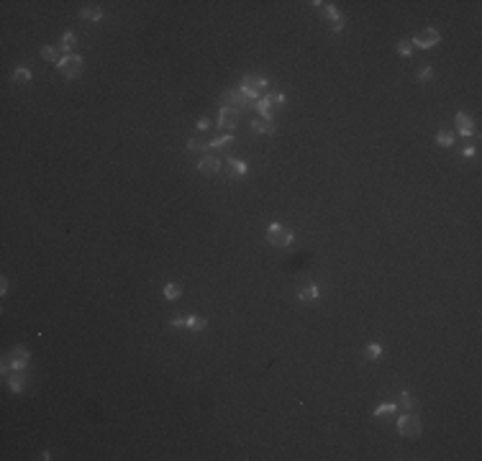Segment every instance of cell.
Returning a JSON list of instances; mask_svg holds the SVG:
<instances>
[{
	"label": "cell",
	"mask_w": 482,
	"mask_h": 461,
	"mask_svg": "<svg viewBox=\"0 0 482 461\" xmlns=\"http://www.w3.org/2000/svg\"><path fill=\"white\" fill-rule=\"evenodd\" d=\"M241 93H244L249 100H262L264 95H267V79L262 77V75H246L244 79H241Z\"/></svg>",
	"instance_id": "cell-1"
},
{
	"label": "cell",
	"mask_w": 482,
	"mask_h": 461,
	"mask_svg": "<svg viewBox=\"0 0 482 461\" xmlns=\"http://www.w3.org/2000/svg\"><path fill=\"white\" fill-rule=\"evenodd\" d=\"M267 244L275 246V249H285L293 244V230L285 228L282 223H272L267 228Z\"/></svg>",
	"instance_id": "cell-2"
},
{
	"label": "cell",
	"mask_w": 482,
	"mask_h": 461,
	"mask_svg": "<svg viewBox=\"0 0 482 461\" xmlns=\"http://www.w3.org/2000/svg\"><path fill=\"white\" fill-rule=\"evenodd\" d=\"M236 108L239 113H244L246 108H252V100H249L244 93H241V87H231L223 93V97H221V108Z\"/></svg>",
	"instance_id": "cell-3"
},
{
	"label": "cell",
	"mask_w": 482,
	"mask_h": 461,
	"mask_svg": "<svg viewBox=\"0 0 482 461\" xmlns=\"http://www.w3.org/2000/svg\"><path fill=\"white\" fill-rule=\"evenodd\" d=\"M398 430H400V436H405V438H418L421 430H423V423H421L418 415L405 413V415H398Z\"/></svg>",
	"instance_id": "cell-4"
},
{
	"label": "cell",
	"mask_w": 482,
	"mask_h": 461,
	"mask_svg": "<svg viewBox=\"0 0 482 461\" xmlns=\"http://www.w3.org/2000/svg\"><path fill=\"white\" fill-rule=\"evenodd\" d=\"M59 72H62L67 79H77L80 75H82V57L80 54H67L62 57V62L57 64Z\"/></svg>",
	"instance_id": "cell-5"
},
{
	"label": "cell",
	"mask_w": 482,
	"mask_h": 461,
	"mask_svg": "<svg viewBox=\"0 0 482 461\" xmlns=\"http://www.w3.org/2000/svg\"><path fill=\"white\" fill-rule=\"evenodd\" d=\"M8 362H11V372H26V369H28V362H31V354H28L26 346H13V348H11V356H8Z\"/></svg>",
	"instance_id": "cell-6"
},
{
	"label": "cell",
	"mask_w": 482,
	"mask_h": 461,
	"mask_svg": "<svg viewBox=\"0 0 482 461\" xmlns=\"http://www.w3.org/2000/svg\"><path fill=\"white\" fill-rule=\"evenodd\" d=\"M239 118H241V113L236 108H221V113H218V128L221 131H226V134H231L234 128L239 126Z\"/></svg>",
	"instance_id": "cell-7"
},
{
	"label": "cell",
	"mask_w": 482,
	"mask_h": 461,
	"mask_svg": "<svg viewBox=\"0 0 482 461\" xmlns=\"http://www.w3.org/2000/svg\"><path fill=\"white\" fill-rule=\"evenodd\" d=\"M441 41V34L436 31V28H426V31H421L413 36V46H421V49H434L436 44Z\"/></svg>",
	"instance_id": "cell-8"
},
{
	"label": "cell",
	"mask_w": 482,
	"mask_h": 461,
	"mask_svg": "<svg viewBox=\"0 0 482 461\" xmlns=\"http://www.w3.org/2000/svg\"><path fill=\"white\" fill-rule=\"evenodd\" d=\"M198 169H200V174L213 177V174H221L223 164H221V159H216V156H205V159H200L198 162Z\"/></svg>",
	"instance_id": "cell-9"
},
{
	"label": "cell",
	"mask_w": 482,
	"mask_h": 461,
	"mask_svg": "<svg viewBox=\"0 0 482 461\" xmlns=\"http://www.w3.org/2000/svg\"><path fill=\"white\" fill-rule=\"evenodd\" d=\"M8 387H11L13 395H23V387H26L23 372H11V374H8Z\"/></svg>",
	"instance_id": "cell-10"
},
{
	"label": "cell",
	"mask_w": 482,
	"mask_h": 461,
	"mask_svg": "<svg viewBox=\"0 0 482 461\" xmlns=\"http://www.w3.org/2000/svg\"><path fill=\"white\" fill-rule=\"evenodd\" d=\"M457 128L462 136H472L475 134V123H472V118L467 113H457Z\"/></svg>",
	"instance_id": "cell-11"
},
{
	"label": "cell",
	"mask_w": 482,
	"mask_h": 461,
	"mask_svg": "<svg viewBox=\"0 0 482 461\" xmlns=\"http://www.w3.org/2000/svg\"><path fill=\"white\" fill-rule=\"evenodd\" d=\"M80 18H82V21H100V18H103V8H100V5H85L82 8V11H80Z\"/></svg>",
	"instance_id": "cell-12"
},
{
	"label": "cell",
	"mask_w": 482,
	"mask_h": 461,
	"mask_svg": "<svg viewBox=\"0 0 482 461\" xmlns=\"http://www.w3.org/2000/svg\"><path fill=\"white\" fill-rule=\"evenodd\" d=\"M298 297L303 300V303H313V300L321 297V289H318L316 285H305V287L298 289Z\"/></svg>",
	"instance_id": "cell-13"
},
{
	"label": "cell",
	"mask_w": 482,
	"mask_h": 461,
	"mask_svg": "<svg viewBox=\"0 0 482 461\" xmlns=\"http://www.w3.org/2000/svg\"><path fill=\"white\" fill-rule=\"evenodd\" d=\"M313 5L318 8V11H323V13H326L334 23H341V21H344V18H341V13L336 11V5H334V3H318V0H316Z\"/></svg>",
	"instance_id": "cell-14"
},
{
	"label": "cell",
	"mask_w": 482,
	"mask_h": 461,
	"mask_svg": "<svg viewBox=\"0 0 482 461\" xmlns=\"http://www.w3.org/2000/svg\"><path fill=\"white\" fill-rule=\"evenodd\" d=\"M395 413H398V405H393V403H385V405H380V407L375 410L372 415H375L377 420H390V418H393Z\"/></svg>",
	"instance_id": "cell-15"
},
{
	"label": "cell",
	"mask_w": 482,
	"mask_h": 461,
	"mask_svg": "<svg viewBox=\"0 0 482 461\" xmlns=\"http://www.w3.org/2000/svg\"><path fill=\"white\" fill-rule=\"evenodd\" d=\"M257 110H259V113H262V118H264V121H269V123H272V115H275V108H272V103H269V97L264 95L262 100H259V103H257Z\"/></svg>",
	"instance_id": "cell-16"
},
{
	"label": "cell",
	"mask_w": 482,
	"mask_h": 461,
	"mask_svg": "<svg viewBox=\"0 0 482 461\" xmlns=\"http://www.w3.org/2000/svg\"><path fill=\"white\" fill-rule=\"evenodd\" d=\"M252 131L254 134H264V136H272L275 134V126L264 121V118H259V121H252Z\"/></svg>",
	"instance_id": "cell-17"
},
{
	"label": "cell",
	"mask_w": 482,
	"mask_h": 461,
	"mask_svg": "<svg viewBox=\"0 0 482 461\" xmlns=\"http://www.w3.org/2000/svg\"><path fill=\"white\" fill-rule=\"evenodd\" d=\"M180 295H182V285H180V282H169V285H164V297L169 300V303L180 300Z\"/></svg>",
	"instance_id": "cell-18"
},
{
	"label": "cell",
	"mask_w": 482,
	"mask_h": 461,
	"mask_svg": "<svg viewBox=\"0 0 482 461\" xmlns=\"http://www.w3.org/2000/svg\"><path fill=\"white\" fill-rule=\"evenodd\" d=\"M13 82H18V85H28V82H31V69H28V67H16V72H13Z\"/></svg>",
	"instance_id": "cell-19"
},
{
	"label": "cell",
	"mask_w": 482,
	"mask_h": 461,
	"mask_svg": "<svg viewBox=\"0 0 482 461\" xmlns=\"http://www.w3.org/2000/svg\"><path fill=\"white\" fill-rule=\"evenodd\" d=\"M226 164L231 167V177H244V174L249 172V169H246V164H244V162H239V159H234V156H231Z\"/></svg>",
	"instance_id": "cell-20"
},
{
	"label": "cell",
	"mask_w": 482,
	"mask_h": 461,
	"mask_svg": "<svg viewBox=\"0 0 482 461\" xmlns=\"http://www.w3.org/2000/svg\"><path fill=\"white\" fill-rule=\"evenodd\" d=\"M185 328H190V330H205L208 328V320L205 318H198V315H190V318H185Z\"/></svg>",
	"instance_id": "cell-21"
},
{
	"label": "cell",
	"mask_w": 482,
	"mask_h": 461,
	"mask_svg": "<svg viewBox=\"0 0 482 461\" xmlns=\"http://www.w3.org/2000/svg\"><path fill=\"white\" fill-rule=\"evenodd\" d=\"M77 46V36L72 34V31H67L64 36H62V41H59V49H62V52H69V54H72V49Z\"/></svg>",
	"instance_id": "cell-22"
},
{
	"label": "cell",
	"mask_w": 482,
	"mask_h": 461,
	"mask_svg": "<svg viewBox=\"0 0 482 461\" xmlns=\"http://www.w3.org/2000/svg\"><path fill=\"white\" fill-rule=\"evenodd\" d=\"M59 52H62V49H59V46H44L41 49V57L46 59V62H62V57H59Z\"/></svg>",
	"instance_id": "cell-23"
},
{
	"label": "cell",
	"mask_w": 482,
	"mask_h": 461,
	"mask_svg": "<svg viewBox=\"0 0 482 461\" xmlns=\"http://www.w3.org/2000/svg\"><path fill=\"white\" fill-rule=\"evenodd\" d=\"M228 144H234V134H223V136L213 138V141L208 144V149H223V146H228Z\"/></svg>",
	"instance_id": "cell-24"
},
{
	"label": "cell",
	"mask_w": 482,
	"mask_h": 461,
	"mask_svg": "<svg viewBox=\"0 0 482 461\" xmlns=\"http://www.w3.org/2000/svg\"><path fill=\"white\" fill-rule=\"evenodd\" d=\"M380 356H382V346H380V344H369L364 348V359H369V362H377Z\"/></svg>",
	"instance_id": "cell-25"
},
{
	"label": "cell",
	"mask_w": 482,
	"mask_h": 461,
	"mask_svg": "<svg viewBox=\"0 0 482 461\" xmlns=\"http://www.w3.org/2000/svg\"><path fill=\"white\" fill-rule=\"evenodd\" d=\"M436 144L439 146H451V144H454V134H449V131L441 128V131L436 134Z\"/></svg>",
	"instance_id": "cell-26"
},
{
	"label": "cell",
	"mask_w": 482,
	"mask_h": 461,
	"mask_svg": "<svg viewBox=\"0 0 482 461\" xmlns=\"http://www.w3.org/2000/svg\"><path fill=\"white\" fill-rule=\"evenodd\" d=\"M200 149H208V144L200 141V136H193V138L187 141V152H200Z\"/></svg>",
	"instance_id": "cell-27"
},
{
	"label": "cell",
	"mask_w": 482,
	"mask_h": 461,
	"mask_svg": "<svg viewBox=\"0 0 482 461\" xmlns=\"http://www.w3.org/2000/svg\"><path fill=\"white\" fill-rule=\"evenodd\" d=\"M267 97H269V103H272V108L275 105H285V93H267Z\"/></svg>",
	"instance_id": "cell-28"
},
{
	"label": "cell",
	"mask_w": 482,
	"mask_h": 461,
	"mask_svg": "<svg viewBox=\"0 0 482 461\" xmlns=\"http://www.w3.org/2000/svg\"><path fill=\"white\" fill-rule=\"evenodd\" d=\"M410 52H413V44L403 38V41L398 44V54H400V57H410Z\"/></svg>",
	"instance_id": "cell-29"
},
{
	"label": "cell",
	"mask_w": 482,
	"mask_h": 461,
	"mask_svg": "<svg viewBox=\"0 0 482 461\" xmlns=\"http://www.w3.org/2000/svg\"><path fill=\"white\" fill-rule=\"evenodd\" d=\"M400 403H403V407H405V410L413 407V397H410V392H400Z\"/></svg>",
	"instance_id": "cell-30"
},
{
	"label": "cell",
	"mask_w": 482,
	"mask_h": 461,
	"mask_svg": "<svg viewBox=\"0 0 482 461\" xmlns=\"http://www.w3.org/2000/svg\"><path fill=\"white\" fill-rule=\"evenodd\" d=\"M195 128H198V134H203V131H208V128H210V121H208V118H198Z\"/></svg>",
	"instance_id": "cell-31"
},
{
	"label": "cell",
	"mask_w": 482,
	"mask_h": 461,
	"mask_svg": "<svg viewBox=\"0 0 482 461\" xmlns=\"http://www.w3.org/2000/svg\"><path fill=\"white\" fill-rule=\"evenodd\" d=\"M475 154H477V146H464V149H462V156H464V159L475 156Z\"/></svg>",
	"instance_id": "cell-32"
},
{
	"label": "cell",
	"mask_w": 482,
	"mask_h": 461,
	"mask_svg": "<svg viewBox=\"0 0 482 461\" xmlns=\"http://www.w3.org/2000/svg\"><path fill=\"white\" fill-rule=\"evenodd\" d=\"M431 75H434V69H431V67L426 64L423 69H421V75H418V79H431Z\"/></svg>",
	"instance_id": "cell-33"
},
{
	"label": "cell",
	"mask_w": 482,
	"mask_h": 461,
	"mask_svg": "<svg viewBox=\"0 0 482 461\" xmlns=\"http://www.w3.org/2000/svg\"><path fill=\"white\" fill-rule=\"evenodd\" d=\"M0 295H8V277L0 279Z\"/></svg>",
	"instance_id": "cell-34"
}]
</instances>
